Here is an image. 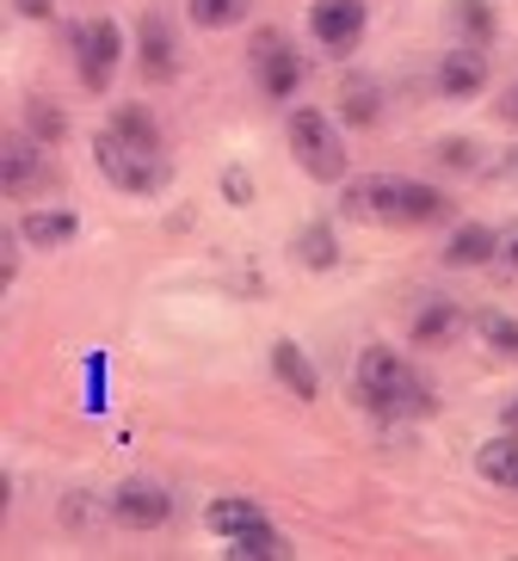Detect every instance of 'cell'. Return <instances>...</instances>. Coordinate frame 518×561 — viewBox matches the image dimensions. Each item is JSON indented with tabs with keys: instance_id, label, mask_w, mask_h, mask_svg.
<instances>
[{
	"instance_id": "22",
	"label": "cell",
	"mask_w": 518,
	"mask_h": 561,
	"mask_svg": "<svg viewBox=\"0 0 518 561\" xmlns=\"http://www.w3.org/2000/svg\"><path fill=\"white\" fill-rule=\"evenodd\" d=\"M112 130L124 136V142H136V149L168 154V142H161V124L149 117V105H117V112H112Z\"/></svg>"
},
{
	"instance_id": "30",
	"label": "cell",
	"mask_w": 518,
	"mask_h": 561,
	"mask_svg": "<svg viewBox=\"0 0 518 561\" xmlns=\"http://www.w3.org/2000/svg\"><path fill=\"white\" fill-rule=\"evenodd\" d=\"M494 112H500V124H518V81L500 93V105H494Z\"/></svg>"
},
{
	"instance_id": "4",
	"label": "cell",
	"mask_w": 518,
	"mask_h": 561,
	"mask_svg": "<svg viewBox=\"0 0 518 561\" xmlns=\"http://www.w3.org/2000/svg\"><path fill=\"white\" fill-rule=\"evenodd\" d=\"M74 44V68H81V87L87 93H105L117 75V56H124V32H117V19H87L68 32Z\"/></svg>"
},
{
	"instance_id": "28",
	"label": "cell",
	"mask_w": 518,
	"mask_h": 561,
	"mask_svg": "<svg viewBox=\"0 0 518 561\" xmlns=\"http://www.w3.org/2000/svg\"><path fill=\"white\" fill-rule=\"evenodd\" d=\"M222 198H229L234 210H248V204H253V180L241 173V167H229V173H222Z\"/></svg>"
},
{
	"instance_id": "29",
	"label": "cell",
	"mask_w": 518,
	"mask_h": 561,
	"mask_svg": "<svg viewBox=\"0 0 518 561\" xmlns=\"http://www.w3.org/2000/svg\"><path fill=\"white\" fill-rule=\"evenodd\" d=\"M494 260H500L506 272H518V222H506V229H500V253H494Z\"/></svg>"
},
{
	"instance_id": "33",
	"label": "cell",
	"mask_w": 518,
	"mask_h": 561,
	"mask_svg": "<svg viewBox=\"0 0 518 561\" xmlns=\"http://www.w3.org/2000/svg\"><path fill=\"white\" fill-rule=\"evenodd\" d=\"M506 167H513V173H518V149H513V161H506Z\"/></svg>"
},
{
	"instance_id": "8",
	"label": "cell",
	"mask_w": 518,
	"mask_h": 561,
	"mask_svg": "<svg viewBox=\"0 0 518 561\" xmlns=\"http://www.w3.org/2000/svg\"><path fill=\"white\" fill-rule=\"evenodd\" d=\"M253 75H260V93H266V100H290L302 87V56L290 50V37L278 32V25L253 32Z\"/></svg>"
},
{
	"instance_id": "1",
	"label": "cell",
	"mask_w": 518,
	"mask_h": 561,
	"mask_svg": "<svg viewBox=\"0 0 518 561\" xmlns=\"http://www.w3.org/2000/svg\"><path fill=\"white\" fill-rule=\"evenodd\" d=\"M358 401H365L370 413H383V420H419V413L438 408L433 389H426V377H419L395 346H365L358 352Z\"/></svg>"
},
{
	"instance_id": "17",
	"label": "cell",
	"mask_w": 518,
	"mask_h": 561,
	"mask_svg": "<svg viewBox=\"0 0 518 561\" xmlns=\"http://www.w3.org/2000/svg\"><path fill=\"white\" fill-rule=\"evenodd\" d=\"M222 556H229V561H285V556H297V549H290L285 530L253 525V530H241V537H229V549H222Z\"/></svg>"
},
{
	"instance_id": "18",
	"label": "cell",
	"mask_w": 518,
	"mask_h": 561,
	"mask_svg": "<svg viewBox=\"0 0 518 561\" xmlns=\"http://www.w3.org/2000/svg\"><path fill=\"white\" fill-rule=\"evenodd\" d=\"M451 216V198L438 185H419V180H402V229H419V222H445Z\"/></svg>"
},
{
	"instance_id": "32",
	"label": "cell",
	"mask_w": 518,
	"mask_h": 561,
	"mask_svg": "<svg viewBox=\"0 0 518 561\" xmlns=\"http://www.w3.org/2000/svg\"><path fill=\"white\" fill-rule=\"evenodd\" d=\"M500 420H506V432H518V396H513V401H506V408H500Z\"/></svg>"
},
{
	"instance_id": "12",
	"label": "cell",
	"mask_w": 518,
	"mask_h": 561,
	"mask_svg": "<svg viewBox=\"0 0 518 561\" xmlns=\"http://www.w3.org/2000/svg\"><path fill=\"white\" fill-rule=\"evenodd\" d=\"M487 87V56L482 50H451V56H438V93L445 100H475Z\"/></svg>"
},
{
	"instance_id": "10",
	"label": "cell",
	"mask_w": 518,
	"mask_h": 561,
	"mask_svg": "<svg viewBox=\"0 0 518 561\" xmlns=\"http://www.w3.org/2000/svg\"><path fill=\"white\" fill-rule=\"evenodd\" d=\"M136 68H142V81H173L180 75V44H173V25L161 13H149L142 32H136Z\"/></svg>"
},
{
	"instance_id": "16",
	"label": "cell",
	"mask_w": 518,
	"mask_h": 561,
	"mask_svg": "<svg viewBox=\"0 0 518 561\" xmlns=\"http://www.w3.org/2000/svg\"><path fill=\"white\" fill-rule=\"evenodd\" d=\"M204 525L229 543V537H241V530L266 525V506H260V500H248V494H222V500H210V506H204Z\"/></svg>"
},
{
	"instance_id": "14",
	"label": "cell",
	"mask_w": 518,
	"mask_h": 561,
	"mask_svg": "<svg viewBox=\"0 0 518 561\" xmlns=\"http://www.w3.org/2000/svg\"><path fill=\"white\" fill-rule=\"evenodd\" d=\"M272 377L285 382L297 401H315L321 396V377H315V364H309V352L297 346V340H278L272 346Z\"/></svg>"
},
{
	"instance_id": "11",
	"label": "cell",
	"mask_w": 518,
	"mask_h": 561,
	"mask_svg": "<svg viewBox=\"0 0 518 561\" xmlns=\"http://www.w3.org/2000/svg\"><path fill=\"white\" fill-rule=\"evenodd\" d=\"M74 234H81V216H74V210H62V204H50V210L37 204V210H25V216H19V241H25V248H37V253L68 248Z\"/></svg>"
},
{
	"instance_id": "23",
	"label": "cell",
	"mask_w": 518,
	"mask_h": 561,
	"mask_svg": "<svg viewBox=\"0 0 518 561\" xmlns=\"http://www.w3.org/2000/svg\"><path fill=\"white\" fill-rule=\"evenodd\" d=\"M248 7L253 0H185V19L198 32H234V25H248Z\"/></svg>"
},
{
	"instance_id": "13",
	"label": "cell",
	"mask_w": 518,
	"mask_h": 561,
	"mask_svg": "<svg viewBox=\"0 0 518 561\" xmlns=\"http://www.w3.org/2000/svg\"><path fill=\"white\" fill-rule=\"evenodd\" d=\"M500 253V229H487V222H463V229H451V241H445V265H457V272H475V265H487Z\"/></svg>"
},
{
	"instance_id": "6",
	"label": "cell",
	"mask_w": 518,
	"mask_h": 561,
	"mask_svg": "<svg viewBox=\"0 0 518 561\" xmlns=\"http://www.w3.org/2000/svg\"><path fill=\"white\" fill-rule=\"evenodd\" d=\"M44 185H50V149L32 130H13L0 142V192L7 198H32Z\"/></svg>"
},
{
	"instance_id": "15",
	"label": "cell",
	"mask_w": 518,
	"mask_h": 561,
	"mask_svg": "<svg viewBox=\"0 0 518 561\" xmlns=\"http://www.w3.org/2000/svg\"><path fill=\"white\" fill-rule=\"evenodd\" d=\"M457 333H463V309L445 297H426L414 309V346H451Z\"/></svg>"
},
{
	"instance_id": "20",
	"label": "cell",
	"mask_w": 518,
	"mask_h": 561,
	"mask_svg": "<svg viewBox=\"0 0 518 561\" xmlns=\"http://www.w3.org/2000/svg\"><path fill=\"white\" fill-rule=\"evenodd\" d=\"M451 25H457V37H463L469 50L494 44V32H500V19H494L487 0H451Z\"/></svg>"
},
{
	"instance_id": "19",
	"label": "cell",
	"mask_w": 518,
	"mask_h": 561,
	"mask_svg": "<svg viewBox=\"0 0 518 561\" xmlns=\"http://www.w3.org/2000/svg\"><path fill=\"white\" fill-rule=\"evenodd\" d=\"M475 469H482L494 488H513V494H518V432H506V438H487V445L475 450Z\"/></svg>"
},
{
	"instance_id": "5",
	"label": "cell",
	"mask_w": 518,
	"mask_h": 561,
	"mask_svg": "<svg viewBox=\"0 0 518 561\" xmlns=\"http://www.w3.org/2000/svg\"><path fill=\"white\" fill-rule=\"evenodd\" d=\"M339 216H346V222H383V229H402V180H395V173L346 180V192H339Z\"/></svg>"
},
{
	"instance_id": "26",
	"label": "cell",
	"mask_w": 518,
	"mask_h": 561,
	"mask_svg": "<svg viewBox=\"0 0 518 561\" xmlns=\"http://www.w3.org/2000/svg\"><path fill=\"white\" fill-rule=\"evenodd\" d=\"M475 333H482L494 352H506V358H518V321L513 314H500V309H487V314H475Z\"/></svg>"
},
{
	"instance_id": "21",
	"label": "cell",
	"mask_w": 518,
	"mask_h": 561,
	"mask_svg": "<svg viewBox=\"0 0 518 561\" xmlns=\"http://www.w3.org/2000/svg\"><path fill=\"white\" fill-rule=\"evenodd\" d=\"M290 253H297V265H309V272H334V265H339V241H334V229H327V222L297 229Z\"/></svg>"
},
{
	"instance_id": "3",
	"label": "cell",
	"mask_w": 518,
	"mask_h": 561,
	"mask_svg": "<svg viewBox=\"0 0 518 561\" xmlns=\"http://www.w3.org/2000/svg\"><path fill=\"white\" fill-rule=\"evenodd\" d=\"M93 161H100V173L117 185V192H130V198L168 192V154H149V149H136V142H124L112 124L93 136Z\"/></svg>"
},
{
	"instance_id": "9",
	"label": "cell",
	"mask_w": 518,
	"mask_h": 561,
	"mask_svg": "<svg viewBox=\"0 0 518 561\" xmlns=\"http://www.w3.org/2000/svg\"><path fill=\"white\" fill-rule=\"evenodd\" d=\"M365 25H370L365 0H315V7H309V32H315L321 50H334V56H352V50H358Z\"/></svg>"
},
{
	"instance_id": "27",
	"label": "cell",
	"mask_w": 518,
	"mask_h": 561,
	"mask_svg": "<svg viewBox=\"0 0 518 561\" xmlns=\"http://www.w3.org/2000/svg\"><path fill=\"white\" fill-rule=\"evenodd\" d=\"M438 167H451V173H475V167H482V149H475L469 136H445V142H438Z\"/></svg>"
},
{
	"instance_id": "25",
	"label": "cell",
	"mask_w": 518,
	"mask_h": 561,
	"mask_svg": "<svg viewBox=\"0 0 518 561\" xmlns=\"http://www.w3.org/2000/svg\"><path fill=\"white\" fill-rule=\"evenodd\" d=\"M25 130H32L37 142H44V149H56V142L68 136V117L56 112L50 100H32V105H25Z\"/></svg>"
},
{
	"instance_id": "7",
	"label": "cell",
	"mask_w": 518,
	"mask_h": 561,
	"mask_svg": "<svg viewBox=\"0 0 518 561\" xmlns=\"http://www.w3.org/2000/svg\"><path fill=\"white\" fill-rule=\"evenodd\" d=\"M105 512H112L124 530H161L173 518V494L161 488V481H149V476H130V481H117L112 488Z\"/></svg>"
},
{
	"instance_id": "24",
	"label": "cell",
	"mask_w": 518,
	"mask_h": 561,
	"mask_svg": "<svg viewBox=\"0 0 518 561\" xmlns=\"http://www.w3.org/2000/svg\"><path fill=\"white\" fill-rule=\"evenodd\" d=\"M377 112H383L377 81H358V75H352V81L339 87V117H346V124H377Z\"/></svg>"
},
{
	"instance_id": "2",
	"label": "cell",
	"mask_w": 518,
	"mask_h": 561,
	"mask_svg": "<svg viewBox=\"0 0 518 561\" xmlns=\"http://www.w3.org/2000/svg\"><path fill=\"white\" fill-rule=\"evenodd\" d=\"M285 136H290V154H297V167L309 180H321V185L346 180V136H339V124L321 105H297Z\"/></svg>"
},
{
	"instance_id": "31",
	"label": "cell",
	"mask_w": 518,
	"mask_h": 561,
	"mask_svg": "<svg viewBox=\"0 0 518 561\" xmlns=\"http://www.w3.org/2000/svg\"><path fill=\"white\" fill-rule=\"evenodd\" d=\"M13 7H19L25 19H50V0H13Z\"/></svg>"
}]
</instances>
